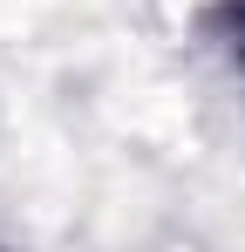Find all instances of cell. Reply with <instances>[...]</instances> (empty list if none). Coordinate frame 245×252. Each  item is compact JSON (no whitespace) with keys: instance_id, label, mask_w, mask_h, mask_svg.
<instances>
[{"instance_id":"cell-1","label":"cell","mask_w":245,"mask_h":252,"mask_svg":"<svg viewBox=\"0 0 245 252\" xmlns=\"http://www.w3.org/2000/svg\"><path fill=\"white\" fill-rule=\"evenodd\" d=\"M239 55H245V0H239Z\"/></svg>"}]
</instances>
